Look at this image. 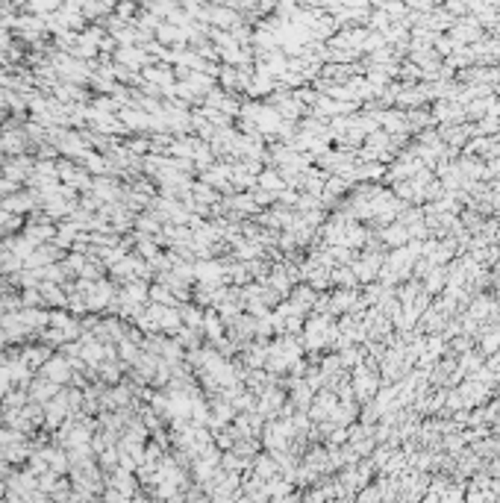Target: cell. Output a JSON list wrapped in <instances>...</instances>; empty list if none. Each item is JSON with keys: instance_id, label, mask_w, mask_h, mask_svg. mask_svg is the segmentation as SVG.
<instances>
[{"instance_id": "obj_1", "label": "cell", "mask_w": 500, "mask_h": 503, "mask_svg": "<svg viewBox=\"0 0 500 503\" xmlns=\"http://www.w3.org/2000/svg\"><path fill=\"white\" fill-rule=\"evenodd\" d=\"M68 362L65 359H50V365H48V374L53 377V383H65L68 380Z\"/></svg>"}]
</instances>
